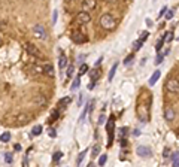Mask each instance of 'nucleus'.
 <instances>
[{"mask_svg":"<svg viewBox=\"0 0 179 167\" xmlns=\"http://www.w3.org/2000/svg\"><path fill=\"white\" fill-rule=\"evenodd\" d=\"M151 154H152L151 148H148V146H137V155L139 157H149Z\"/></svg>","mask_w":179,"mask_h":167,"instance_id":"nucleus-10","label":"nucleus"},{"mask_svg":"<svg viewBox=\"0 0 179 167\" xmlns=\"http://www.w3.org/2000/svg\"><path fill=\"white\" fill-rule=\"evenodd\" d=\"M117 67H118V63H115L114 66H112V69H110V72H109V76H107V79H109V82L114 79V76H115V72H117Z\"/></svg>","mask_w":179,"mask_h":167,"instance_id":"nucleus-17","label":"nucleus"},{"mask_svg":"<svg viewBox=\"0 0 179 167\" xmlns=\"http://www.w3.org/2000/svg\"><path fill=\"white\" fill-rule=\"evenodd\" d=\"M106 2H112V0H106Z\"/></svg>","mask_w":179,"mask_h":167,"instance_id":"nucleus-50","label":"nucleus"},{"mask_svg":"<svg viewBox=\"0 0 179 167\" xmlns=\"http://www.w3.org/2000/svg\"><path fill=\"white\" fill-rule=\"evenodd\" d=\"M14 148H15V151H21V145H18V143H16Z\"/></svg>","mask_w":179,"mask_h":167,"instance_id":"nucleus-46","label":"nucleus"},{"mask_svg":"<svg viewBox=\"0 0 179 167\" xmlns=\"http://www.w3.org/2000/svg\"><path fill=\"white\" fill-rule=\"evenodd\" d=\"M99 154H100V145H94V148H93V157L96 158V157H99Z\"/></svg>","mask_w":179,"mask_h":167,"instance_id":"nucleus-25","label":"nucleus"},{"mask_svg":"<svg viewBox=\"0 0 179 167\" xmlns=\"http://www.w3.org/2000/svg\"><path fill=\"white\" fill-rule=\"evenodd\" d=\"M29 69H32V73H36V75H40L43 73V69L40 66H30Z\"/></svg>","mask_w":179,"mask_h":167,"instance_id":"nucleus-18","label":"nucleus"},{"mask_svg":"<svg viewBox=\"0 0 179 167\" xmlns=\"http://www.w3.org/2000/svg\"><path fill=\"white\" fill-rule=\"evenodd\" d=\"M87 72H88V66H87V64H82V66L79 67V76H81V75H85Z\"/></svg>","mask_w":179,"mask_h":167,"instance_id":"nucleus-27","label":"nucleus"},{"mask_svg":"<svg viewBox=\"0 0 179 167\" xmlns=\"http://www.w3.org/2000/svg\"><path fill=\"white\" fill-rule=\"evenodd\" d=\"M87 152H88V149H85V151H82L81 154H79V157H78V160H76V164L79 166L81 163H82V160L85 158V155H87Z\"/></svg>","mask_w":179,"mask_h":167,"instance_id":"nucleus-24","label":"nucleus"},{"mask_svg":"<svg viewBox=\"0 0 179 167\" xmlns=\"http://www.w3.org/2000/svg\"><path fill=\"white\" fill-rule=\"evenodd\" d=\"M70 102H72V99H70V97H63V99L58 102V106H60V108H66V106L69 105Z\"/></svg>","mask_w":179,"mask_h":167,"instance_id":"nucleus-16","label":"nucleus"},{"mask_svg":"<svg viewBox=\"0 0 179 167\" xmlns=\"http://www.w3.org/2000/svg\"><path fill=\"white\" fill-rule=\"evenodd\" d=\"M11 140V133L9 131H6V133H3L2 136H0V142H9Z\"/></svg>","mask_w":179,"mask_h":167,"instance_id":"nucleus-22","label":"nucleus"},{"mask_svg":"<svg viewBox=\"0 0 179 167\" xmlns=\"http://www.w3.org/2000/svg\"><path fill=\"white\" fill-rule=\"evenodd\" d=\"M30 115H27V113H21V115H18L16 116V124L18 125H24V124H27L29 121H30Z\"/></svg>","mask_w":179,"mask_h":167,"instance_id":"nucleus-9","label":"nucleus"},{"mask_svg":"<svg viewBox=\"0 0 179 167\" xmlns=\"http://www.w3.org/2000/svg\"><path fill=\"white\" fill-rule=\"evenodd\" d=\"M6 26H8L6 21H0V32H3V30L6 29Z\"/></svg>","mask_w":179,"mask_h":167,"instance_id":"nucleus-39","label":"nucleus"},{"mask_svg":"<svg viewBox=\"0 0 179 167\" xmlns=\"http://www.w3.org/2000/svg\"><path fill=\"white\" fill-rule=\"evenodd\" d=\"M72 40H73L75 43H85V42L88 40V37H87V34H84L82 32H73V33H72Z\"/></svg>","mask_w":179,"mask_h":167,"instance_id":"nucleus-6","label":"nucleus"},{"mask_svg":"<svg viewBox=\"0 0 179 167\" xmlns=\"http://www.w3.org/2000/svg\"><path fill=\"white\" fill-rule=\"evenodd\" d=\"M58 115H60V112H58V110H54V112L51 113V121H55V119H58Z\"/></svg>","mask_w":179,"mask_h":167,"instance_id":"nucleus-33","label":"nucleus"},{"mask_svg":"<svg viewBox=\"0 0 179 167\" xmlns=\"http://www.w3.org/2000/svg\"><path fill=\"white\" fill-rule=\"evenodd\" d=\"M5 161H6V163H9V164L12 163V155H11L9 152H6V154H5Z\"/></svg>","mask_w":179,"mask_h":167,"instance_id":"nucleus-35","label":"nucleus"},{"mask_svg":"<svg viewBox=\"0 0 179 167\" xmlns=\"http://www.w3.org/2000/svg\"><path fill=\"white\" fill-rule=\"evenodd\" d=\"M90 21H91V15H90V12L82 11V12H79L78 16H76V22L81 24V26H85V24H88Z\"/></svg>","mask_w":179,"mask_h":167,"instance_id":"nucleus-3","label":"nucleus"},{"mask_svg":"<svg viewBox=\"0 0 179 167\" xmlns=\"http://www.w3.org/2000/svg\"><path fill=\"white\" fill-rule=\"evenodd\" d=\"M133 134H134V136H139V134H140V130H134Z\"/></svg>","mask_w":179,"mask_h":167,"instance_id":"nucleus-48","label":"nucleus"},{"mask_svg":"<svg viewBox=\"0 0 179 167\" xmlns=\"http://www.w3.org/2000/svg\"><path fill=\"white\" fill-rule=\"evenodd\" d=\"M166 90L172 94H178L179 92V84H178V79H169L166 82Z\"/></svg>","mask_w":179,"mask_h":167,"instance_id":"nucleus-4","label":"nucleus"},{"mask_svg":"<svg viewBox=\"0 0 179 167\" xmlns=\"http://www.w3.org/2000/svg\"><path fill=\"white\" fill-rule=\"evenodd\" d=\"M97 5V0H84L82 2V11L85 12H90V11H93Z\"/></svg>","mask_w":179,"mask_h":167,"instance_id":"nucleus-7","label":"nucleus"},{"mask_svg":"<svg viewBox=\"0 0 179 167\" xmlns=\"http://www.w3.org/2000/svg\"><path fill=\"white\" fill-rule=\"evenodd\" d=\"M99 24H100V27H102V29H105V30L110 32V30H114V29H115L117 21H115V18L112 16L110 14H105V15H102V16H100Z\"/></svg>","mask_w":179,"mask_h":167,"instance_id":"nucleus-1","label":"nucleus"},{"mask_svg":"<svg viewBox=\"0 0 179 167\" xmlns=\"http://www.w3.org/2000/svg\"><path fill=\"white\" fill-rule=\"evenodd\" d=\"M164 118H166V121H175L176 119V110L173 108H166L164 110Z\"/></svg>","mask_w":179,"mask_h":167,"instance_id":"nucleus-8","label":"nucleus"},{"mask_svg":"<svg viewBox=\"0 0 179 167\" xmlns=\"http://www.w3.org/2000/svg\"><path fill=\"white\" fill-rule=\"evenodd\" d=\"M58 66H60V69L63 70V69H66V66H67V57L61 52L60 54V60H58Z\"/></svg>","mask_w":179,"mask_h":167,"instance_id":"nucleus-15","label":"nucleus"},{"mask_svg":"<svg viewBox=\"0 0 179 167\" xmlns=\"http://www.w3.org/2000/svg\"><path fill=\"white\" fill-rule=\"evenodd\" d=\"M164 15H166V18H167V19H172V18H173V11H167Z\"/></svg>","mask_w":179,"mask_h":167,"instance_id":"nucleus-40","label":"nucleus"},{"mask_svg":"<svg viewBox=\"0 0 179 167\" xmlns=\"http://www.w3.org/2000/svg\"><path fill=\"white\" fill-rule=\"evenodd\" d=\"M0 43H2V40H0Z\"/></svg>","mask_w":179,"mask_h":167,"instance_id":"nucleus-51","label":"nucleus"},{"mask_svg":"<svg viewBox=\"0 0 179 167\" xmlns=\"http://www.w3.org/2000/svg\"><path fill=\"white\" fill-rule=\"evenodd\" d=\"M163 43H164V39L161 37V39H160L158 42H157V45H155V49L158 51V52H160V49H161V48H163Z\"/></svg>","mask_w":179,"mask_h":167,"instance_id":"nucleus-29","label":"nucleus"},{"mask_svg":"<svg viewBox=\"0 0 179 167\" xmlns=\"http://www.w3.org/2000/svg\"><path fill=\"white\" fill-rule=\"evenodd\" d=\"M106 123V116L105 115H100V119H99V124L102 125V124H105Z\"/></svg>","mask_w":179,"mask_h":167,"instance_id":"nucleus-41","label":"nucleus"},{"mask_svg":"<svg viewBox=\"0 0 179 167\" xmlns=\"http://www.w3.org/2000/svg\"><path fill=\"white\" fill-rule=\"evenodd\" d=\"M94 85H96V81H93L91 84L88 85V90H93V88H94Z\"/></svg>","mask_w":179,"mask_h":167,"instance_id":"nucleus-45","label":"nucleus"},{"mask_svg":"<svg viewBox=\"0 0 179 167\" xmlns=\"http://www.w3.org/2000/svg\"><path fill=\"white\" fill-rule=\"evenodd\" d=\"M73 72H75V67L70 64L69 67H67V73H66V76L67 78H72V75H73Z\"/></svg>","mask_w":179,"mask_h":167,"instance_id":"nucleus-26","label":"nucleus"},{"mask_svg":"<svg viewBox=\"0 0 179 167\" xmlns=\"http://www.w3.org/2000/svg\"><path fill=\"white\" fill-rule=\"evenodd\" d=\"M163 39H164V42H172V39H173V32H167L166 36H164Z\"/></svg>","mask_w":179,"mask_h":167,"instance_id":"nucleus-28","label":"nucleus"},{"mask_svg":"<svg viewBox=\"0 0 179 167\" xmlns=\"http://www.w3.org/2000/svg\"><path fill=\"white\" fill-rule=\"evenodd\" d=\"M106 160H107V157H106V155L99 157V166H105V164H106Z\"/></svg>","mask_w":179,"mask_h":167,"instance_id":"nucleus-32","label":"nucleus"},{"mask_svg":"<svg viewBox=\"0 0 179 167\" xmlns=\"http://www.w3.org/2000/svg\"><path fill=\"white\" fill-rule=\"evenodd\" d=\"M131 61H133V54H130V55H128V57L124 60V64H130Z\"/></svg>","mask_w":179,"mask_h":167,"instance_id":"nucleus-38","label":"nucleus"},{"mask_svg":"<svg viewBox=\"0 0 179 167\" xmlns=\"http://www.w3.org/2000/svg\"><path fill=\"white\" fill-rule=\"evenodd\" d=\"M163 155H164V158L170 157V149H169V148H164V154H163Z\"/></svg>","mask_w":179,"mask_h":167,"instance_id":"nucleus-42","label":"nucleus"},{"mask_svg":"<svg viewBox=\"0 0 179 167\" xmlns=\"http://www.w3.org/2000/svg\"><path fill=\"white\" fill-rule=\"evenodd\" d=\"M102 61H103V57H100V58H99V60H97V61H96V66H99V64H100V63H102Z\"/></svg>","mask_w":179,"mask_h":167,"instance_id":"nucleus-47","label":"nucleus"},{"mask_svg":"<svg viewBox=\"0 0 179 167\" xmlns=\"http://www.w3.org/2000/svg\"><path fill=\"white\" fill-rule=\"evenodd\" d=\"M57 19H58V12H57V11H54V14H52V24H55V22H57Z\"/></svg>","mask_w":179,"mask_h":167,"instance_id":"nucleus-37","label":"nucleus"},{"mask_svg":"<svg viewBox=\"0 0 179 167\" xmlns=\"http://www.w3.org/2000/svg\"><path fill=\"white\" fill-rule=\"evenodd\" d=\"M100 75H102V70L99 69V66H96L93 70H90V79L91 81H97L100 78Z\"/></svg>","mask_w":179,"mask_h":167,"instance_id":"nucleus-11","label":"nucleus"},{"mask_svg":"<svg viewBox=\"0 0 179 167\" xmlns=\"http://www.w3.org/2000/svg\"><path fill=\"white\" fill-rule=\"evenodd\" d=\"M121 136L124 137V136H127V128L124 127V128H121Z\"/></svg>","mask_w":179,"mask_h":167,"instance_id":"nucleus-44","label":"nucleus"},{"mask_svg":"<svg viewBox=\"0 0 179 167\" xmlns=\"http://www.w3.org/2000/svg\"><path fill=\"white\" fill-rule=\"evenodd\" d=\"M81 85V76L78 75L76 78H75V81H73V84H72V90H76L78 87Z\"/></svg>","mask_w":179,"mask_h":167,"instance_id":"nucleus-23","label":"nucleus"},{"mask_svg":"<svg viewBox=\"0 0 179 167\" xmlns=\"http://www.w3.org/2000/svg\"><path fill=\"white\" fill-rule=\"evenodd\" d=\"M114 125H115V119H114V116H112L109 121H107V125H106L107 133H112V128H114Z\"/></svg>","mask_w":179,"mask_h":167,"instance_id":"nucleus-19","label":"nucleus"},{"mask_svg":"<svg viewBox=\"0 0 179 167\" xmlns=\"http://www.w3.org/2000/svg\"><path fill=\"white\" fill-rule=\"evenodd\" d=\"M70 2H73V0H70Z\"/></svg>","mask_w":179,"mask_h":167,"instance_id":"nucleus-52","label":"nucleus"},{"mask_svg":"<svg viewBox=\"0 0 179 167\" xmlns=\"http://www.w3.org/2000/svg\"><path fill=\"white\" fill-rule=\"evenodd\" d=\"M26 49H27V52H29L30 55H33V57H36V58H42V52L39 51V48H37L36 45L27 43V45H26Z\"/></svg>","mask_w":179,"mask_h":167,"instance_id":"nucleus-5","label":"nucleus"},{"mask_svg":"<svg viewBox=\"0 0 179 167\" xmlns=\"http://www.w3.org/2000/svg\"><path fill=\"white\" fill-rule=\"evenodd\" d=\"M160 75H161V73H160V70H155L154 73H152V76L149 78V85H151V87H152V85H155V82L158 81Z\"/></svg>","mask_w":179,"mask_h":167,"instance_id":"nucleus-14","label":"nucleus"},{"mask_svg":"<svg viewBox=\"0 0 179 167\" xmlns=\"http://www.w3.org/2000/svg\"><path fill=\"white\" fill-rule=\"evenodd\" d=\"M166 11H167V8H166V6H164V8H163V9H161V11H160V14H158V16H160V18H161V16H163V15H164V14H166Z\"/></svg>","mask_w":179,"mask_h":167,"instance_id":"nucleus-43","label":"nucleus"},{"mask_svg":"<svg viewBox=\"0 0 179 167\" xmlns=\"http://www.w3.org/2000/svg\"><path fill=\"white\" fill-rule=\"evenodd\" d=\"M163 58H164V54H158L157 55V60H155V64H160L163 61Z\"/></svg>","mask_w":179,"mask_h":167,"instance_id":"nucleus-34","label":"nucleus"},{"mask_svg":"<svg viewBox=\"0 0 179 167\" xmlns=\"http://www.w3.org/2000/svg\"><path fill=\"white\" fill-rule=\"evenodd\" d=\"M34 103H36V106H45L47 105V97H45L43 94H36L34 95Z\"/></svg>","mask_w":179,"mask_h":167,"instance_id":"nucleus-12","label":"nucleus"},{"mask_svg":"<svg viewBox=\"0 0 179 167\" xmlns=\"http://www.w3.org/2000/svg\"><path fill=\"white\" fill-rule=\"evenodd\" d=\"M172 163H173L175 167L179 166V154H178V152H173V155H172Z\"/></svg>","mask_w":179,"mask_h":167,"instance_id":"nucleus-20","label":"nucleus"},{"mask_svg":"<svg viewBox=\"0 0 179 167\" xmlns=\"http://www.w3.org/2000/svg\"><path fill=\"white\" fill-rule=\"evenodd\" d=\"M33 34H34V37L42 39V40L47 39V30H45V27L42 26V24H36V26L33 27Z\"/></svg>","mask_w":179,"mask_h":167,"instance_id":"nucleus-2","label":"nucleus"},{"mask_svg":"<svg viewBox=\"0 0 179 167\" xmlns=\"http://www.w3.org/2000/svg\"><path fill=\"white\" fill-rule=\"evenodd\" d=\"M42 69H43V73L47 75V76H49V78H54V75H55V73H54V67H52L51 64H45Z\"/></svg>","mask_w":179,"mask_h":167,"instance_id":"nucleus-13","label":"nucleus"},{"mask_svg":"<svg viewBox=\"0 0 179 167\" xmlns=\"http://www.w3.org/2000/svg\"><path fill=\"white\" fill-rule=\"evenodd\" d=\"M42 125H36V127H33V130H32V134L33 136H39L40 133H42Z\"/></svg>","mask_w":179,"mask_h":167,"instance_id":"nucleus-21","label":"nucleus"},{"mask_svg":"<svg viewBox=\"0 0 179 167\" xmlns=\"http://www.w3.org/2000/svg\"><path fill=\"white\" fill-rule=\"evenodd\" d=\"M49 136L51 137H55V131H49Z\"/></svg>","mask_w":179,"mask_h":167,"instance_id":"nucleus-49","label":"nucleus"},{"mask_svg":"<svg viewBox=\"0 0 179 167\" xmlns=\"http://www.w3.org/2000/svg\"><path fill=\"white\" fill-rule=\"evenodd\" d=\"M142 43H143V42H140V40H137V42H134V45H133V48H134V51H139L140 48H142Z\"/></svg>","mask_w":179,"mask_h":167,"instance_id":"nucleus-31","label":"nucleus"},{"mask_svg":"<svg viewBox=\"0 0 179 167\" xmlns=\"http://www.w3.org/2000/svg\"><path fill=\"white\" fill-rule=\"evenodd\" d=\"M148 36H149V33H148V32H143V33H142V36H140V39H139V40H140V42H145V40H146V37H148Z\"/></svg>","mask_w":179,"mask_h":167,"instance_id":"nucleus-36","label":"nucleus"},{"mask_svg":"<svg viewBox=\"0 0 179 167\" xmlns=\"http://www.w3.org/2000/svg\"><path fill=\"white\" fill-rule=\"evenodd\" d=\"M61 157H63V152H60V151H58V152H55V154L52 155V160L57 163V161H60V160H61Z\"/></svg>","mask_w":179,"mask_h":167,"instance_id":"nucleus-30","label":"nucleus"}]
</instances>
